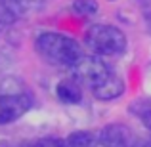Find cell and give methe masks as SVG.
<instances>
[{
    "instance_id": "cell-2",
    "label": "cell",
    "mask_w": 151,
    "mask_h": 147,
    "mask_svg": "<svg viewBox=\"0 0 151 147\" xmlns=\"http://www.w3.org/2000/svg\"><path fill=\"white\" fill-rule=\"evenodd\" d=\"M37 52L44 61L58 67H75L82 61V50L75 38L59 33H42L37 38Z\"/></svg>"
},
{
    "instance_id": "cell-6",
    "label": "cell",
    "mask_w": 151,
    "mask_h": 147,
    "mask_svg": "<svg viewBox=\"0 0 151 147\" xmlns=\"http://www.w3.org/2000/svg\"><path fill=\"white\" fill-rule=\"evenodd\" d=\"M58 98L59 101L63 103H69V105H73V103H78L82 99V92H81V84H78L75 78H71V80H63L58 84Z\"/></svg>"
},
{
    "instance_id": "cell-11",
    "label": "cell",
    "mask_w": 151,
    "mask_h": 147,
    "mask_svg": "<svg viewBox=\"0 0 151 147\" xmlns=\"http://www.w3.org/2000/svg\"><path fill=\"white\" fill-rule=\"evenodd\" d=\"M142 122H144V126L151 132V109H145L142 113Z\"/></svg>"
},
{
    "instance_id": "cell-12",
    "label": "cell",
    "mask_w": 151,
    "mask_h": 147,
    "mask_svg": "<svg viewBox=\"0 0 151 147\" xmlns=\"http://www.w3.org/2000/svg\"><path fill=\"white\" fill-rule=\"evenodd\" d=\"M134 147H151V143H140V145L136 143V145H134Z\"/></svg>"
},
{
    "instance_id": "cell-4",
    "label": "cell",
    "mask_w": 151,
    "mask_h": 147,
    "mask_svg": "<svg viewBox=\"0 0 151 147\" xmlns=\"http://www.w3.org/2000/svg\"><path fill=\"white\" fill-rule=\"evenodd\" d=\"M33 107V99L27 94H6L0 96V124H10Z\"/></svg>"
},
{
    "instance_id": "cell-10",
    "label": "cell",
    "mask_w": 151,
    "mask_h": 147,
    "mask_svg": "<svg viewBox=\"0 0 151 147\" xmlns=\"http://www.w3.org/2000/svg\"><path fill=\"white\" fill-rule=\"evenodd\" d=\"M29 147H65V140H59V138H42V140L33 141Z\"/></svg>"
},
{
    "instance_id": "cell-3",
    "label": "cell",
    "mask_w": 151,
    "mask_h": 147,
    "mask_svg": "<svg viewBox=\"0 0 151 147\" xmlns=\"http://www.w3.org/2000/svg\"><path fill=\"white\" fill-rule=\"evenodd\" d=\"M84 42L98 55H117L126 48V37L113 25H92L86 31Z\"/></svg>"
},
{
    "instance_id": "cell-9",
    "label": "cell",
    "mask_w": 151,
    "mask_h": 147,
    "mask_svg": "<svg viewBox=\"0 0 151 147\" xmlns=\"http://www.w3.org/2000/svg\"><path fill=\"white\" fill-rule=\"evenodd\" d=\"M73 11L77 15L88 17V15H94L98 11V4L94 2V0H75L73 2Z\"/></svg>"
},
{
    "instance_id": "cell-7",
    "label": "cell",
    "mask_w": 151,
    "mask_h": 147,
    "mask_svg": "<svg viewBox=\"0 0 151 147\" xmlns=\"http://www.w3.org/2000/svg\"><path fill=\"white\" fill-rule=\"evenodd\" d=\"M19 15L17 0H0V25H10Z\"/></svg>"
},
{
    "instance_id": "cell-5",
    "label": "cell",
    "mask_w": 151,
    "mask_h": 147,
    "mask_svg": "<svg viewBox=\"0 0 151 147\" xmlns=\"http://www.w3.org/2000/svg\"><path fill=\"white\" fill-rule=\"evenodd\" d=\"M98 141L103 147H134L136 140H134V132L126 124L121 122H113L101 128L98 134Z\"/></svg>"
},
{
    "instance_id": "cell-8",
    "label": "cell",
    "mask_w": 151,
    "mask_h": 147,
    "mask_svg": "<svg viewBox=\"0 0 151 147\" xmlns=\"http://www.w3.org/2000/svg\"><path fill=\"white\" fill-rule=\"evenodd\" d=\"M65 147H96V138L90 132H73L65 138Z\"/></svg>"
},
{
    "instance_id": "cell-1",
    "label": "cell",
    "mask_w": 151,
    "mask_h": 147,
    "mask_svg": "<svg viewBox=\"0 0 151 147\" xmlns=\"http://www.w3.org/2000/svg\"><path fill=\"white\" fill-rule=\"evenodd\" d=\"M71 69L75 80L86 84L98 99H115L124 92V82L121 80V77L115 75L101 59L82 57V61Z\"/></svg>"
}]
</instances>
